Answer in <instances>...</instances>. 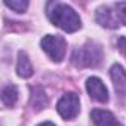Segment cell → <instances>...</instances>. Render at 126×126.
<instances>
[{"mask_svg": "<svg viewBox=\"0 0 126 126\" xmlns=\"http://www.w3.org/2000/svg\"><path fill=\"white\" fill-rule=\"evenodd\" d=\"M47 16L53 25L59 27L67 33H74L82 27L80 16L71 6L64 3H49Z\"/></svg>", "mask_w": 126, "mask_h": 126, "instance_id": "6da1fadb", "label": "cell"}, {"mask_svg": "<svg viewBox=\"0 0 126 126\" xmlns=\"http://www.w3.org/2000/svg\"><path fill=\"white\" fill-rule=\"evenodd\" d=\"M104 58L102 47L96 43H86L77 49H74L71 55V62L77 68L85 67H98Z\"/></svg>", "mask_w": 126, "mask_h": 126, "instance_id": "7a4b0ae2", "label": "cell"}, {"mask_svg": "<svg viewBox=\"0 0 126 126\" xmlns=\"http://www.w3.org/2000/svg\"><path fill=\"white\" fill-rule=\"evenodd\" d=\"M125 3H117L114 8L101 6L96 9V21L105 28H117L125 24Z\"/></svg>", "mask_w": 126, "mask_h": 126, "instance_id": "3957f363", "label": "cell"}, {"mask_svg": "<svg viewBox=\"0 0 126 126\" xmlns=\"http://www.w3.org/2000/svg\"><path fill=\"white\" fill-rule=\"evenodd\" d=\"M42 49L49 55V58L55 62H59L61 59H64L65 49H67V42L62 36L58 34H47L42 39L40 42Z\"/></svg>", "mask_w": 126, "mask_h": 126, "instance_id": "277c9868", "label": "cell"}, {"mask_svg": "<svg viewBox=\"0 0 126 126\" xmlns=\"http://www.w3.org/2000/svg\"><path fill=\"white\" fill-rule=\"evenodd\" d=\"M56 110L59 113V116L65 120H73L79 111H80V99L79 95L74 92H68L65 95H62V98L58 101Z\"/></svg>", "mask_w": 126, "mask_h": 126, "instance_id": "5b68a950", "label": "cell"}, {"mask_svg": "<svg viewBox=\"0 0 126 126\" xmlns=\"http://www.w3.org/2000/svg\"><path fill=\"white\" fill-rule=\"evenodd\" d=\"M86 89L92 99L98 102H107L108 101V91L105 85L98 77H89L86 80Z\"/></svg>", "mask_w": 126, "mask_h": 126, "instance_id": "8992f818", "label": "cell"}, {"mask_svg": "<svg viewBox=\"0 0 126 126\" xmlns=\"http://www.w3.org/2000/svg\"><path fill=\"white\" fill-rule=\"evenodd\" d=\"M91 119L95 123V126H123L113 113L107 110H92Z\"/></svg>", "mask_w": 126, "mask_h": 126, "instance_id": "52a82bcc", "label": "cell"}, {"mask_svg": "<svg viewBox=\"0 0 126 126\" xmlns=\"http://www.w3.org/2000/svg\"><path fill=\"white\" fill-rule=\"evenodd\" d=\"M110 76H111V80L114 83V89H116L117 95L120 98H123L125 94H126V76H125L123 67L119 65V64L113 65L111 70H110Z\"/></svg>", "mask_w": 126, "mask_h": 126, "instance_id": "ba28073f", "label": "cell"}, {"mask_svg": "<svg viewBox=\"0 0 126 126\" xmlns=\"http://www.w3.org/2000/svg\"><path fill=\"white\" fill-rule=\"evenodd\" d=\"M16 73H18V76L22 77V79H28V77H31L33 73H34V71H33V65H31V62H30V58H28V55H27L24 50H21V52L18 53Z\"/></svg>", "mask_w": 126, "mask_h": 126, "instance_id": "9c48e42d", "label": "cell"}, {"mask_svg": "<svg viewBox=\"0 0 126 126\" xmlns=\"http://www.w3.org/2000/svg\"><path fill=\"white\" fill-rule=\"evenodd\" d=\"M47 105V96L42 88H33L31 89V98H30V107L34 111H40Z\"/></svg>", "mask_w": 126, "mask_h": 126, "instance_id": "30bf717a", "label": "cell"}, {"mask_svg": "<svg viewBox=\"0 0 126 126\" xmlns=\"http://www.w3.org/2000/svg\"><path fill=\"white\" fill-rule=\"evenodd\" d=\"M0 99L6 107H14L18 101V89L14 85H8L0 92Z\"/></svg>", "mask_w": 126, "mask_h": 126, "instance_id": "8fae6325", "label": "cell"}, {"mask_svg": "<svg viewBox=\"0 0 126 126\" xmlns=\"http://www.w3.org/2000/svg\"><path fill=\"white\" fill-rule=\"evenodd\" d=\"M5 6L14 9L15 12H25L27 8H28V2L27 0H16V2H5Z\"/></svg>", "mask_w": 126, "mask_h": 126, "instance_id": "7c38bea8", "label": "cell"}, {"mask_svg": "<svg viewBox=\"0 0 126 126\" xmlns=\"http://www.w3.org/2000/svg\"><path fill=\"white\" fill-rule=\"evenodd\" d=\"M37 126H55L52 122H43V123H40V125H37Z\"/></svg>", "mask_w": 126, "mask_h": 126, "instance_id": "4fadbf2b", "label": "cell"}]
</instances>
